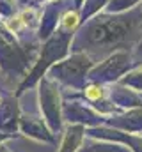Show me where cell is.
I'll return each mask as SVG.
<instances>
[{
    "label": "cell",
    "instance_id": "cell-1",
    "mask_svg": "<svg viewBox=\"0 0 142 152\" xmlns=\"http://www.w3.org/2000/svg\"><path fill=\"white\" fill-rule=\"evenodd\" d=\"M87 97H91V99H98V97H101V88H98V87H91V88H87Z\"/></svg>",
    "mask_w": 142,
    "mask_h": 152
},
{
    "label": "cell",
    "instance_id": "cell-2",
    "mask_svg": "<svg viewBox=\"0 0 142 152\" xmlns=\"http://www.w3.org/2000/svg\"><path fill=\"white\" fill-rule=\"evenodd\" d=\"M64 25L66 27H75L76 25V14H68L66 20H64Z\"/></svg>",
    "mask_w": 142,
    "mask_h": 152
}]
</instances>
